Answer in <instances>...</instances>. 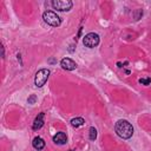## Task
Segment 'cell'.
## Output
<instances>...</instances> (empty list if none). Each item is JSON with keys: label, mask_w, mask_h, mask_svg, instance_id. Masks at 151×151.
<instances>
[{"label": "cell", "mask_w": 151, "mask_h": 151, "mask_svg": "<svg viewBox=\"0 0 151 151\" xmlns=\"http://www.w3.org/2000/svg\"><path fill=\"white\" fill-rule=\"evenodd\" d=\"M44 118H45V113L44 112H40L37 117H35V119H34V122H33V125H32V127H33V130H39V129H41L42 127V125H44Z\"/></svg>", "instance_id": "52a82bcc"}, {"label": "cell", "mask_w": 151, "mask_h": 151, "mask_svg": "<svg viewBox=\"0 0 151 151\" xmlns=\"http://www.w3.org/2000/svg\"><path fill=\"white\" fill-rule=\"evenodd\" d=\"M50 70L47 68H41L35 74V79H34V84L37 87H42L45 85V83L47 81L48 77H50Z\"/></svg>", "instance_id": "3957f363"}, {"label": "cell", "mask_w": 151, "mask_h": 151, "mask_svg": "<svg viewBox=\"0 0 151 151\" xmlns=\"http://www.w3.org/2000/svg\"><path fill=\"white\" fill-rule=\"evenodd\" d=\"M114 130H116V133L123 139H129L133 134V126L131 125V123L124 119H120L116 123Z\"/></svg>", "instance_id": "6da1fadb"}, {"label": "cell", "mask_w": 151, "mask_h": 151, "mask_svg": "<svg viewBox=\"0 0 151 151\" xmlns=\"http://www.w3.org/2000/svg\"><path fill=\"white\" fill-rule=\"evenodd\" d=\"M84 123H85V120H84L81 117H77V118L71 119V125H72L73 127H79V126H81Z\"/></svg>", "instance_id": "30bf717a"}, {"label": "cell", "mask_w": 151, "mask_h": 151, "mask_svg": "<svg viewBox=\"0 0 151 151\" xmlns=\"http://www.w3.org/2000/svg\"><path fill=\"white\" fill-rule=\"evenodd\" d=\"M88 131H90V134H88V137H90V139H91V140H94V139L97 138V130H96V127H93V126H91Z\"/></svg>", "instance_id": "8fae6325"}, {"label": "cell", "mask_w": 151, "mask_h": 151, "mask_svg": "<svg viewBox=\"0 0 151 151\" xmlns=\"http://www.w3.org/2000/svg\"><path fill=\"white\" fill-rule=\"evenodd\" d=\"M60 66L64 70H67V71H72V70H76L77 68V64L71 58H64V59H61Z\"/></svg>", "instance_id": "8992f818"}, {"label": "cell", "mask_w": 151, "mask_h": 151, "mask_svg": "<svg viewBox=\"0 0 151 151\" xmlns=\"http://www.w3.org/2000/svg\"><path fill=\"white\" fill-rule=\"evenodd\" d=\"M32 145H33V147H34L35 150L40 151V150H42V149L45 147V140H44L41 137H35V138L33 139V142H32Z\"/></svg>", "instance_id": "9c48e42d"}, {"label": "cell", "mask_w": 151, "mask_h": 151, "mask_svg": "<svg viewBox=\"0 0 151 151\" xmlns=\"http://www.w3.org/2000/svg\"><path fill=\"white\" fill-rule=\"evenodd\" d=\"M53 142H54L55 144H58V145H64V144H66V142H67V137H66V134H65L64 132H58L57 134H54Z\"/></svg>", "instance_id": "ba28073f"}, {"label": "cell", "mask_w": 151, "mask_h": 151, "mask_svg": "<svg viewBox=\"0 0 151 151\" xmlns=\"http://www.w3.org/2000/svg\"><path fill=\"white\" fill-rule=\"evenodd\" d=\"M37 101V96L35 94H31L29 97H28V99H27V103L28 104H34Z\"/></svg>", "instance_id": "4fadbf2b"}, {"label": "cell", "mask_w": 151, "mask_h": 151, "mask_svg": "<svg viewBox=\"0 0 151 151\" xmlns=\"http://www.w3.org/2000/svg\"><path fill=\"white\" fill-rule=\"evenodd\" d=\"M51 4H52V7L59 12L70 11L73 5L72 1H70V0H53Z\"/></svg>", "instance_id": "5b68a950"}, {"label": "cell", "mask_w": 151, "mask_h": 151, "mask_svg": "<svg viewBox=\"0 0 151 151\" xmlns=\"http://www.w3.org/2000/svg\"><path fill=\"white\" fill-rule=\"evenodd\" d=\"M42 19L47 25L53 27H58L61 24V19L59 18V15L52 11H45L42 14Z\"/></svg>", "instance_id": "7a4b0ae2"}, {"label": "cell", "mask_w": 151, "mask_h": 151, "mask_svg": "<svg viewBox=\"0 0 151 151\" xmlns=\"http://www.w3.org/2000/svg\"><path fill=\"white\" fill-rule=\"evenodd\" d=\"M83 44L88 48H93L99 44V35L97 33H94V32L87 33L83 38Z\"/></svg>", "instance_id": "277c9868"}, {"label": "cell", "mask_w": 151, "mask_h": 151, "mask_svg": "<svg viewBox=\"0 0 151 151\" xmlns=\"http://www.w3.org/2000/svg\"><path fill=\"white\" fill-rule=\"evenodd\" d=\"M37 151H38V150H37Z\"/></svg>", "instance_id": "5bb4252c"}, {"label": "cell", "mask_w": 151, "mask_h": 151, "mask_svg": "<svg viewBox=\"0 0 151 151\" xmlns=\"http://www.w3.org/2000/svg\"><path fill=\"white\" fill-rule=\"evenodd\" d=\"M150 83H151V78L150 77H146V78H140L139 79V84H142V85H150Z\"/></svg>", "instance_id": "7c38bea8"}]
</instances>
